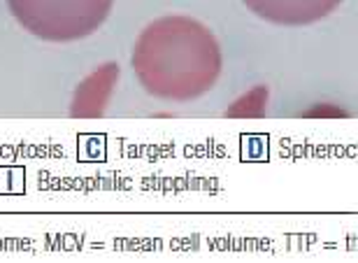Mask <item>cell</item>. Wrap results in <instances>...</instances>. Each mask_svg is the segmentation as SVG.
I'll list each match as a JSON object with an SVG mask.
<instances>
[{
    "label": "cell",
    "mask_w": 358,
    "mask_h": 263,
    "mask_svg": "<svg viewBox=\"0 0 358 263\" xmlns=\"http://www.w3.org/2000/svg\"><path fill=\"white\" fill-rule=\"evenodd\" d=\"M256 17L279 26H307L326 19L342 0H242Z\"/></svg>",
    "instance_id": "3957f363"
},
{
    "label": "cell",
    "mask_w": 358,
    "mask_h": 263,
    "mask_svg": "<svg viewBox=\"0 0 358 263\" xmlns=\"http://www.w3.org/2000/svg\"><path fill=\"white\" fill-rule=\"evenodd\" d=\"M133 68L149 94L168 101H193L219 80L221 49L200 21L163 17L140 33Z\"/></svg>",
    "instance_id": "6da1fadb"
},
{
    "label": "cell",
    "mask_w": 358,
    "mask_h": 263,
    "mask_svg": "<svg viewBox=\"0 0 358 263\" xmlns=\"http://www.w3.org/2000/svg\"><path fill=\"white\" fill-rule=\"evenodd\" d=\"M114 0H7L12 17L47 42H73L96 33Z\"/></svg>",
    "instance_id": "7a4b0ae2"
}]
</instances>
